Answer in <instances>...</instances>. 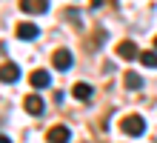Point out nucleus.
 <instances>
[{"label":"nucleus","mask_w":157,"mask_h":143,"mask_svg":"<svg viewBox=\"0 0 157 143\" xmlns=\"http://www.w3.org/2000/svg\"><path fill=\"white\" fill-rule=\"evenodd\" d=\"M120 132L128 137H140L143 132H146V120L140 117V114H128V117L120 120Z\"/></svg>","instance_id":"nucleus-1"},{"label":"nucleus","mask_w":157,"mask_h":143,"mask_svg":"<svg viewBox=\"0 0 157 143\" xmlns=\"http://www.w3.org/2000/svg\"><path fill=\"white\" fill-rule=\"evenodd\" d=\"M20 12H26V14H43V12H49V0H20Z\"/></svg>","instance_id":"nucleus-2"},{"label":"nucleus","mask_w":157,"mask_h":143,"mask_svg":"<svg viewBox=\"0 0 157 143\" xmlns=\"http://www.w3.org/2000/svg\"><path fill=\"white\" fill-rule=\"evenodd\" d=\"M52 63H54V69H57V72L71 69V52L69 49H57V52L52 54Z\"/></svg>","instance_id":"nucleus-3"},{"label":"nucleus","mask_w":157,"mask_h":143,"mask_svg":"<svg viewBox=\"0 0 157 143\" xmlns=\"http://www.w3.org/2000/svg\"><path fill=\"white\" fill-rule=\"evenodd\" d=\"M117 54L123 57V60H134V57H140V52H137V46L132 40H120L117 43Z\"/></svg>","instance_id":"nucleus-4"},{"label":"nucleus","mask_w":157,"mask_h":143,"mask_svg":"<svg viewBox=\"0 0 157 143\" xmlns=\"http://www.w3.org/2000/svg\"><path fill=\"white\" fill-rule=\"evenodd\" d=\"M37 34H40V29L34 23H17V37L20 40H34Z\"/></svg>","instance_id":"nucleus-5"},{"label":"nucleus","mask_w":157,"mask_h":143,"mask_svg":"<svg viewBox=\"0 0 157 143\" xmlns=\"http://www.w3.org/2000/svg\"><path fill=\"white\" fill-rule=\"evenodd\" d=\"M32 89H46V86L52 83V74L49 72H43V69H37V72H32Z\"/></svg>","instance_id":"nucleus-6"},{"label":"nucleus","mask_w":157,"mask_h":143,"mask_svg":"<svg viewBox=\"0 0 157 143\" xmlns=\"http://www.w3.org/2000/svg\"><path fill=\"white\" fill-rule=\"evenodd\" d=\"M23 106L29 114H40L43 112V100H40V94H29V97L23 100Z\"/></svg>","instance_id":"nucleus-7"},{"label":"nucleus","mask_w":157,"mask_h":143,"mask_svg":"<svg viewBox=\"0 0 157 143\" xmlns=\"http://www.w3.org/2000/svg\"><path fill=\"white\" fill-rule=\"evenodd\" d=\"M91 94H94V89H91L89 83H75V97H77V100L89 103V100H91Z\"/></svg>","instance_id":"nucleus-8"},{"label":"nucleus","mask_w":157,"mask_h":143,"mask_svg":"<svg viewBox=\"0 0 157 143\" xmlns=\"http://www.w3.org/2000/svg\"><path fill=\"white\" fill-rule=\"evenodd\" d=\"M17 77H20V69L14 63H3V83H14Z\"/></svg>","instance_id":"nucleus-9"},{"label":"nucleus","mask_w":157,"mask_h":143,"mask_svg":"<svg viewBox=\"0 0 157 143\" xmlns=\"http://www.w3.org/2000/svg\"><path fill=\"white\" fill-rule=\"evenodd\" d=\"M46 137H49V140H69V137H71V132H69L66 126H52Z\"/></svg>","instance_id":"nucleus-10"},{"label":"nucleus","mask_w":157,"mask_h":143,"mask_svg":"<svg viewBox=\"0 0 157 143\" xmlns=\"http://www.w3.org/2000/svg\"><path fill=\"white\" fill-rule=\"evenodd\" d=\"M140 63L146 69H157V49L154 52H140Z\"/></svg>","instance_id":"nucleus-11"},{"label":"nucleus","mask_w":157,"mask_h":143,"mask_svg":"<svg viewBox=\"0 0 157 143\" xmlns=\"http://www.w3.org/2000/svg\"><path fill=\"white\" fill-rule=\"evenodd\" d=\"M126 89H143V77L137 72H126Z\"/></svg>","instance_id":"nucleus-12"},{"label":"nucleus","mask_w":157,"mask_h":143,"mask_svg":"<svg viewBox=\"0 0 157 143\" xmlns=\"http://www.w3.org/2000/svg\"><path fill=\"white\" fill-rule=\"evenodd\" d=\"M103 6V0H91V9H100Z\"/></svg>","instance_id":"nucleus-13"},{"label":"nucleus","mask_w":157,"mask_h":143,"mask_svg":"<svg viewBox=\"0 0 157 143\" xmlns=\"http://www.w3.org/2000/svg\"><path fill=\"white\" fill-rule=\"evenodd\" d=\"M154 49H157V37H154Z\"/></svg>","instance_id":"nucleus-14"}]
</instances>
